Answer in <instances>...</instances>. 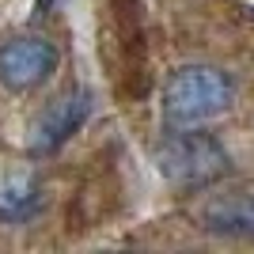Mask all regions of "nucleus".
Returning <instances> with one entry per match:
<instances>
[{
  "mask_svg": "<svg viewBox=\"0 0 254 254\" xmlns=\"http://www.w3.org/2000/svg\"><path fill=\"white\" fill-rule=\"evenodd\" d=\"M201 224L216 235L254 239V193H220V197L205 201Z\"/></svg>",
  "mask_w": 254,
  "mask_h": 254,
  "instance_id": "nucleus-5",
  "label": "nucleus"
},
{
  "mask_svg": "<svg viewBox=\"0 0 254 254\" xmlns=\"http://www.w3.org/2000/svg\"><path fill=\"white\" fill-rule=\"evenodd\" d=\"M91 118V91H72V95L57 99L31 133V156H53L61 152L68 140L84 129V122Z\"/></svg>",
  "mask_w": 254,
  "mask_h": 254,
  "instance_id": "nucleus-4",
  "label": "nucleus"
},
{
  "mask_svg": "<svg viewBox=\"0 0 254 254\" xmlns=\"http://www.w3.org/2000/svg\"><path fill=\"white\" fill-rule=\"evenodd\" d=\"M57 4H61V0H34V11H38V15H50Z\"/></svg>",
  "mask_w": 254,
  "mask_h": 254,
  "instance_id": "nucleus-8",
  "label": "nucleus"
},
{
  "mask_svg": "<svg viewBox=\"0 0 254 254\" xmlns=\"http://www.w3.org/2000/svg\"><path fill=\"white\" fill-rule=\"evenodd\" d=\"M114 11V31L122 38L126 64L137 76H144V15H140V0H110Z\"/></svg>",
  "mask_w": 254,
  "mask_h": 254,
  "instance_id": "nucleus-6",
  "label": "nucleus"
},
{
  "mask_svg": "<svg viewBox=\"0 0 254 254\" xmlns=\"http://www.w3.org/2000/svg\"><path fill=\"white\" fill-rule=\"evenodd\" d=\"M42 182L34 179H15L0 186V224H23L42 209Z\"/></svg>",
  "mask_w": 254,
  "mask_h": 254,
  "instance_id": "nucleus-7",
  "label": "nucleus"
},
{
  "mask_svg": "<svg viewBox=\"0 0 254 254\" xmlns=\"http://www.w3.org/2000/svg\"><path fill=\"white\" fill-rule=\"evenodd\" d=\"M156 167L171 186L197 190V186H209V182L224 179L232 159H228L220 140L209 137V133H197V126H193V129H175V133H167L159 140Z\"/></svg>",
  "mask_w": 254,
  "mask_h": 254,
  "instance_id": "nucleus-2",
  "label": "nucleus"
},
{
  "mask_svg": "<svg viewBox=\"0 0 254 254\" xmlns=\"http://www.w3.org/2000/svg\"><path fill=\"white\" fill-rule=\"evenodd\" d=\"M57 64H61L57 42L42 34H23L0 46V84L8 91H31L57 72Z\"/></svg>",
  "mask_w": 254,
  "mask_h": 254,
  "instance_id": "nucleus-3",
  "label": "nucleus"
},
{
  "mask_svg": "<svg viewBox=\"0 0 254 254\" xmlns=\"http://www.w3.org/2000/svg\"><path fill=\"white\" fill-rule=\"evenodd\" d=\"M235 103L232 76L216 64H182L163 84V122L171 129H193L220 118Z\"/></svg>",
  "mask_w": 254,
  "mask_h": 254,
  "instance_id": "nucleus-1",
  "label": "nucleus"
}]
</instances>
